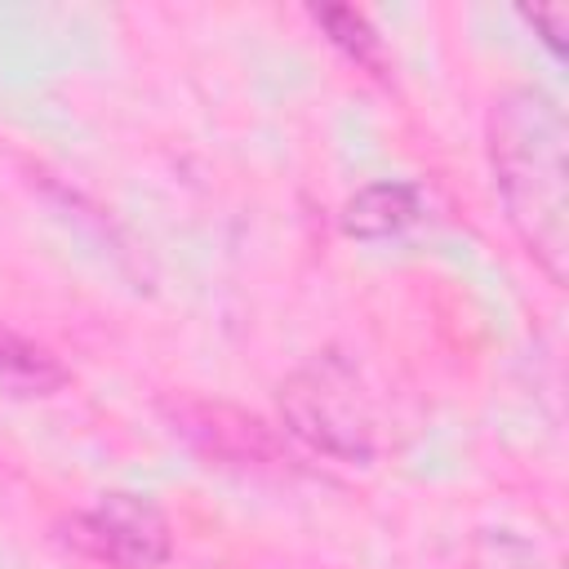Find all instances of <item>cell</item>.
Segmentation results:
<instances>
[{
  "instance_id": "6da1fadb",
  "label": "cell",
  "mask_w": 569,
  "mask_h": 569,
  "mask_svg": "<svg viewBox=\"0 0 569 569\" xmlns=\"http://www.w3.org/2000/svg\"><path fill=\"white\" fill-rule=\"evenodd\" d=\"M489 164L511 231L560 284L569 271V124L542 89H511L489 111Z\"/></svg>"
},
{
  "instance_id": "7a4b0ae2",
  "label": "cell",
  "mask_w": 569,
  "mask_h": 569,
  "mask_svg": "<svg viewBox=\"0 0 569 569\" xmlns=\"http://www.w3.org/2000/svg\"><path fill=\"white\" fill-rule=\"evenodd\" d=\"M280 413L316 453L342 462H369L378 453V405L360 387L356 369L338 356H316L280 387Z\"/></svg>"
},
{
  "instance_id": "3957f363",
  "label": "cell",
  "mask_w": 569,
  "mask_h": 569,
  "mask_svg": "<svg viewBox=\"0 0 569 569\" xmlns=\"http://www.w3.org/2000/svg\"><path fill=\"white\" fill-rule=\"evenodd\" d=\"M62 542L107 569H156L173 551L164 511L133 493H102L84 511L67 516Z\"/></svg>"
},
{
  "instance_id": "277c9868",
  "label": "cell",
  "mask_w": 569,
  "mask_h": 569,
  "mask_svg": "<svg viewBox=\"0 0 569 569\" xmlns=\"http://www.w3.org/2000/svg\"><path fill=\"white\" fill-rule=\"evenodd\" d=\"M182 431H191L200 440L204 453L213 458H231V462H280L276 440L262 431V422L231 413L222 405H196L191 413H182Z\"/></svg>"
},
{
  "instance_id": "5b68a950",
  "label": "cell",
  "mask_w": 569,
  "mask_h": 569,
  "mask_svg": "<svg viewBox=\"0 0 569 569\" xmlns=\"http://www.w3.org/2000/svg\"><path fill=\"white\" fill-rule=\"evenodd\" d=\"M422 218V191L413 182H369L342 204V231L356 240H382Z\"/></svg>"
},
{
  "instance_id": "8992f818",
  "label": "cell",
  "mask_w": 569,
  "mask_h": 569,
  "mask_svg": "<svg viewBox=\"0 0 569 569\" xmlns=\"http://www.w3.org/2000/svg\"><path fill=\"white\" fill-rule=\"evenodd\" d=\"M0 382L22 391V396H49L53 387L67 382V369L22 333L0 325Z\"/></svg>"
},
{
  "instance_id": "52a82bcc",
  "label": "cell",
  "mask_w": 569,
  "mask_h": 569,
  "mask_svg": "<svg viewBox=\"0 0 569 569\" xmlns=\"http://www.w3.org/2000/svg\"><path fill=\"white\" fill-rule=\"evenodd\" d=\"M316 27H325V36L365 71L373 76H387V53H382V40L378 31L369 27V18L360 9H347V4H325V9H311Z\"/></svg>"
},
{
  "instance_id": "ba28073f",
  "label": "cell",
  "mask_w": 569,
  "mask_h": 569,
  "mask_svg": "<svg viewBox=\"0 0 569 569\" xmlns=\"http://www.w3.org/2000/svg\"><path fill=\"white\" fill-rule=\"evenodd\" d=\"M471 569H538V556L516 538H480L471 551Z\"/></svg>"
},
{
  "instance_id": "9c48e42d",
  "label": "cell",
  "mask_w": 569,
  "mask_h": 569,
  "mask_svg": "<svg viewBox=\"0 0 569 569\" xmlns=\"http://www.w3.org/2000/svg\"><path fill=\"white\" fill-rule=\"evenodd\" d=\"M525 18H529L538 31H547L542 40H547L556 53H565V31H569V13H565V9H525Z\"/></svg>"
}]
</instances>
